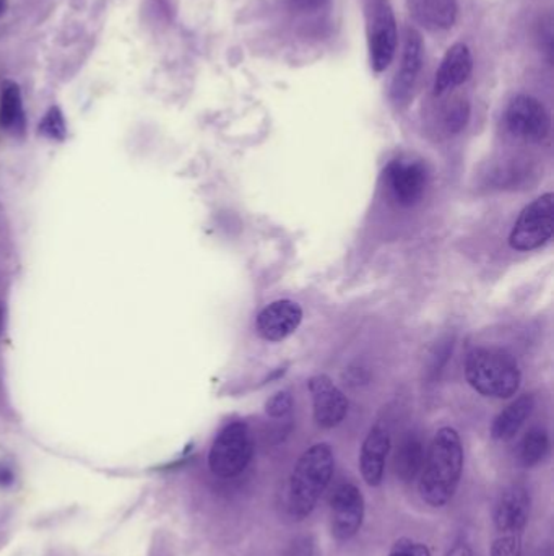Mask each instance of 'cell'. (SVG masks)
Segmentation results:
<instances>
[{"label": "cell", "instance_id": "cell-6", "mask_svg": "<svg viewBox=\"0 0 554 556\" xmlns=\"http://www.w3.org/2000/svg\"><path fill=\"white\" fill-rule=\"evenodd\" d=\"M368 51L371 68L376 74L387 71L396 59L399 31L389 0H368Z\"/></svg>", "mask_w": 554, "mask_h": 556}, {"label": "cell", "instance_id": "cell-3", "mask_svg": "<svg viewBox=\"0 0 554 556\" xmlns=\"http://www.w3.org/2000/svg\"><path fill=\"white\" fill-rule=\"evenodd\" d=\"M465 376L475 391L494 399H510L519 391L517 359L506 350L475 349L465 362Z\"/></svg>", "mask_w": 554, "mask_h": 556}, {"label": "cell", "instance_id": "cell-28", "mask_svg": "<svg viewBox=\"0 0 554 556\" xmlns=\"http://www.w3.org/2000/svg\"><path fill=\"white\" fill-rule=\"evenodd\" d=\"M10 519L7 513L0 508V547L5 544L7 535H9Z\"/></svg>", "mask_w": 554, "mask_h": 556}, {"label": "cell", "instance_id": "cell-13", "mask_svg": "<svg viewBox=\"0 0 554 556\" xmlns=\"http://www.w3.org/2000/svg\"><path fill=\"white\" fill-rule=\"evenodd\" d=\"M474 72V58L471 48L464 42H455L446 51L441 64L435 75L433 93L435 97L448 93L464 85Z\"/></svg>", "mask_w": 554, "mask_h": 556}, {"label": "cell", "instance_id": "cell-19", "mask_svg": "<svg viewBox=\"0 0 554 556\" xmlns=\"http://www.w3.org/2000/svg\"><path fill=\"white\" fill-rule=\"evenodd\" d=\"M425 447L415 434H409L400 443L396 456V472L402 482L410 483L422 473L425 464Z\"/></svg>", "mask_w": 554, "mask_h": 556}, {"label": "cell", "instance_id": "cell-25", "mask_svg": "<svg viewBox=\"0 0 554 556\" xmlns=\"http://www.w3.org/2000/svg\"><path fill=\"white\" fill-rule=\"evenodd\" d=\"M293 408V397L289 392H276L266 404V412L273 418L285 417Z\"/></svg>", "mask_w": 554, "mask_h": 556}, {"label": "cell", "instance_id": "cell-21", "mask_svg": "<svg viewBox=\"0 0 554 556\" xmlns=\"http://www.w3.org/2000/svg\"><path fill=\"white\" fill-rule=\"evenodd\" d=\"M39 134L46 139L59 140V142L67 137V124L61 108L51 106L46 111L44 116L39 121Z\"/></svg>", "mask_w": 554, "mask_h": 556}, {"label": "cell", "instance_id": "cell-9", "mask_svg": "<svg viewBox=\"0 0 554 556\" xmlns=\"http://www.w3.org/2000/svg\"><path fill=\"white\" fill-rule=\"evenodd\" d=\"M332 535L348 542L360 532L364 521L363 493L353 483H344L332 496Z\"/></svg>", "mask_w": 554, "mask_h": 556}, {"label": "cell", "instance_id": "cell-23", "mask_svg": "<svg viewBox=\"0 0 554 556\" xmlns=\"http://www.w3.org/2000/svg\"><path fill=\"white\" fill-rule=\"evenodd\" d=\"M389 556H431L428 545L413 539L402 538L390 548Z\"/></svg>", "mask_w": 554, "mask_h": 556}, {"label": "cell", "instance_id": "cell-17", "mask_svg": "<svg viewBox=\"0 0 554 556\" xmlns=\"http://www.w3.org/2000/svg\"><path fill=\"white\" fill-rule=\"evenodd\" d=\"M0 127L12 137H23L26 132L22 88L12 78L0 84Z\"/></svg>", "mask_w": 554, "mask_h": 556}, {"label": "cell", "instance_id": "cell-27", "mask_svg": "<svg viewBox=\"0 0 554 556\" xmlns=\"http://www.w3.org/2000/svg\"><path fill=\"white\" fill-rule=\"evenodd\" d=\"M446 556H475L471 545L467 542H455L451 548H449Z\"/></svg>", "mask_w": 554, "mask_h": 556}, {"label": "cell", "instance_id": "cell-12", "mask_svg": "<svg viewBox=\"0 0 554 556\" xmlns=\"http://www.w3.org/2000/svg\"><path fill=\"white\" fill-rule=\"evenodd\" d=\"M302 320V309L292 300L269 304L257 316V332L269 342H280L292 336Z\"/></svg>", "mask_w": 554, "mask_h": 556}, {"label": "cell", "instance_id": "cell-16", "mask_svg": "<svg viewBox=\"0 0 554 556\" xmlns=\"http://www.w3.org/2000/svg\"><path fill=\"white\" fill-rule=\"evenodd\" d=\"M410 16L429 31H448L458 22V0H407Z\"/></svg>", "mask_w": 554, "mask_h": 556}, {"label": "cell", "instance_id": "cell-14", "mask_svg": "<svg viewBox=\"0 0 554 556\" xmlns=\"http://www.w3.org/2000/svg\"><path fill=\"white\" fill-rule=\"evenodd\" d=\"M423 38L416 29H409L407 31L405 46H403L402 61H400V68L397 71L396 78H394L392 100L396 103H405L415 88L416 80H418L420 72L423 67Z\"/></svg>", "mask_w": 554, "mask_h": 556}, {"label": "cell", "instance_id": "cell-4", "mask_svg": "<svg viewBox=\"0 0 554 556\" xmlns=\"http://www.w3.org/2000/svg\"><path fill=\"white\" fill-rule=\"evenodd\" d=\"M530 518V495L524 486H510L494 508L497 538L491 556H523V538Z\"/></svg>", "mask_w": 554, "mask_h": 556}, {"label": "cell", "instance_id": "cell-1", "mask_svg": "<svg viewBox=\"0 0 554 556\" xmlns=\"http://www.w3.org/2000/svg\"><path fill=\"white\" fill-rule=\"evenodd\" d=\"M464 470V447L461 437L451 427L441 428L433 438L431 446L420 473V496L426 505L442 508L454 498Z\"/></svg>", "mask_w": 554, "mask_h": 556}, {"label": "cell", "instance_id": "cell-24", "mask_svg": "<svg viewBox=\"0 0 554 556\" xmlns=\"http://www.w3.org/2000/svg\"><path fill=\"white\" fill-rule=\"evenodd\" d=\"M452 349H454V340L452 339L445 340L436 346L435 352L431 353V359H429V375L436 376L445 368L446 363L451 358Z\"/></svg>", "mask_w": 554, "mask_h": 556}, {"label": "cell", "instance_id": "cell-15", "mask_svg": "<svg viewBox=\"0 0 554 556\" xmlns=\"http://www.w3.org/2000/svg\"><path fill=\"white\" fill-rule=\"evenodd\" d=\"M390 453V433L386 425L377 424L371 428L361 446L360 469L364 482L370 486H379L384 479L387 456Z\"/></svg>", "mask_w": 554, "mask_h": 556}, {"label": "cell", "instance_id": "cell-2", "mask_svg": "<svg viewBox=\"0 0 554 556\" xmlns=\"http://www.w3.org/2000/svg\"><path fill=\"white\" fill-rule=\"evenodd\" d=\"M334 469V451L328 444H314L299 457L289 480L288 505L293 518L301 521L314 511L331 485Z\"/></svg>", "mask_w": 554, "mask_h": 556}, {"label": "cell", "instance_id": "cell-18", "mask_svg": "<svg viewBox=\"0 0 554 556\" xmlns=\"http://www.w3.org/2000/svg\"><path fill=\"white\" fill-rule=\"evenodd\" d=\"M533 405H536V401H533L532 395H523V397L514 401L510 407L504 408L494 418L491 437L497 441L513 440L532 414Z\"/></svg>", "mask_w": 554, "mask_h": 556}, {"label": "cell", "instance_id": "cell-8", "mask_svg": "<svg viewBox=\"0 0 554 556\" xmlns=\"http://www.w3.org/2000/svg\"><path fill=\"white\" fill-rule=\"evenodd\" d=\"M507 129L527 142H542L550 134L552 121L549 111L537 98L517 94L506 111Z\"/></svg>", "mask_w": 554, "mask_h": 556}, {"label": "cell", "instance_id": "cell-30", "mask_svg": "<svg viewBox=\"0 0 554 556\" xmlns=\"http://www.w3.org/2000/svg\"><path fill=\"white\" fill-rule=\"evenodd\" d=\"M7 9H9V2H7V0H0V16L7 12Z\"/></svg>", "mask_w": 554, "mask_h": 556}, {"label": "cell", "instance_id": "cell-31", "mask_svg": "<svg viewBox=\"0 0 554 556\" xmlns=\"http://www.w3.org/2000/svg\"><path fill=\"white\" fill-rule=\"evenodd\" d=\"M2 323H3V306L0 304V330H2Z\"/></svg>", "mask_w": 554, "mask_h": 556}, {"label": "cell", "instance_id": "cell-22", "mask_svg": "<svg viewBox=\"0 0 554 556\" xmlns=\"http://www.w3.org/2000/svg\"><path fill=\"white\" fill-rule=\"evenodd\" d=\"M468 119H471V104H468V101H455L446 114V127H448L449 132L459 134L465 129Z\"/></svg>", "mask_w": 554, "mask_h": 556}, {"label": "cell", "instance_id": "cell-29", "mask_svg": "<svg viewBox=\"0 0 554 556\" xmlns=\"http://www.w3.org/2000/svg\"><path fill=\"white\" fill-rule=\"evenodd\" d=\"M13 473L12 470L7 469V467L0 466V486L5 489V486L12 485L13 483Z\"/></svg>", "mask_w": 554, "mask_h": 556}, {"label": "cell", "instance_id": "cell-10", "mask_svg": "<svg viewBox=\"0 0 554 556\" xmlns=\"http://www.w3.org/2000/svg\"><path fill=\"white\" fill-rule=\"evenodd\" d=\"M309 391L314 405L315 424L321 428H335L348 414V401L344 392L325 375L309 379Z\"/></svg>", "mask_w": 554, "mask_h": 556}, {"label": "cell", "instance_id": "cell-7", "mask_svg": "<svg viewBox=\"0 0 554 556\" xmlns=\"http://www.w3.org/2000/svg\"><path fill=\"white\" fill-rule=\"evenodd\" d=\"M554 233V194L542 195L524 208L511 231L510 244L516 251H533L552 240Z\"/></svg>", "mask_w": 554, "mask_h": 556}, {"label": "cell", "instance_id": "cell-20", "mask_svg": "<svg viewBox=\"0 0 554 556\" xmlns=\"http://www.w3.org/2000/svg\"><path fill=\"white\" fill-rule=\"evenodd\" d=\"M550 451L549 433L542 428H533L524 437L519 447V459L524 467H533L545 459Z\"/></svg>", "mask_w": 554, "mask_h": 556}, {"label": "cell", "instance_id": "cell-5", "mask_svg": "<svg viewBox=\"0 0 554 556\" xmlns=\"http://www.w3.org/2000/svg\"><path fill=\"white\" fill-rule=\"evenodd\" d=\"M253 454L249 428L243 421H234L215 438L208 453V467L218 479H234L247 469Z\"/></svg>", "mask_w": 554, "mask_h": 556}, {"label": "cell", "instance_id": "cell-11", "mask_svg": "<svg viewBox=\"0 0 554 556\" xmlns=\"http://www.w3.org/2000/svg\"><path fill=\"white\" fill-rule=\"evenodd\" d=\"M386 176L390 191L400 205L412 207L418 204L420 199L425 194L428 175L422 163L397 160L387 166Z\"/></svg>", "mask_w": 554, "mask_h": 556}, {"label": "cell", "instance_id": "cell-26", "mask_svg": "<svg viewBox=\"0 0 554 556\" xmlns=\"http://www.w3.org/2000/svg\"><path fill=\"white\" fill-rule=\"evenodd\" d=\"M327 3V0H289L292 9L299 10V12H314V10L322 9Z\"/></svg>", "mask_w": 554, "mask_h": 556}]
</instances>
